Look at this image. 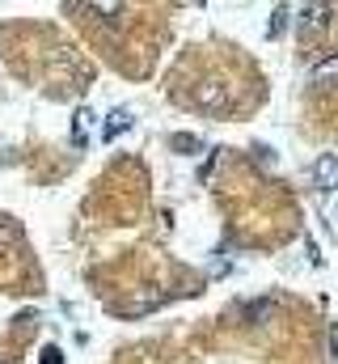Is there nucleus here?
Segmentation results:
<instances>
[{"label":"nucleus","mask_w":338,"mask_h":364,"mask_svg":"<svg viewBox=\"0 0 338 364\" xmlns=\"http://www.w3.org/2000/svg\"><path fill=\"white\" fill-rule=\"evenodd\" d=\"M127 127H131V110H110L102 136H106V140H119V132H127Z\"/></svg>","instance_id":"f03ea898"},{"label":"nucleus","mask_w":338,"mask_h":364,"mask_svg":"<svg viewBox=\"0 0 338 364\" xmlns=\"http://www.w3.org/2000/svg\"><path fill=\"white\" fill-rule=\"evenodd\" d=\"M338 77V55L334 60H322L317 68H313V85H326V81H334Z\"/></svg>","instance_id":"7ed1b4c3"},{"label":"nucleus","mask_w":338,"mask_h":364,"mask_svg":"<svg viewBox=\"0 0 338 364\" xmlns=\"http://www.w3.org/2000/svg\"><path fill=\"white\" fill-rule=\"evenodd\" d=\"M89 127H93V110H77V123H72V140H77V144H84Z\"/></svg>","instance_id":"20e7f679"},{"label":"nucleus","mask_w":338,"mask_h":364,"mask_svg":"<svg viewBox=\"0 0 338 364\" xmlns=\"http://www.w3.org/2000/svg\"><path fill=\"white\" fill-rule=\"evenodd\" d=\"M313 182H317L322 191H334L338 186V153H326V157L313 161Z\"/></svg>","instance_id":"f257e3e1"},{"label":"nucleus","mask_w":338,"mask_h":364,"mask_svg":"<svg viewBox=\"0 0 338 364\" xmlns=\"http://www.w3.org/2000/svg\"><path fill=\"white\" fill-rule=\"evenodd\" d=\"M38 364H60V352H55V348H47V352H43V360Z\"/></svg>","instance_id":"39448f33"},{"label":"nucleus","mask_w":338,"mask_h":364,"mask_svg":"<svg viewBox=\"0 0 338 364\" xmlns=\"http://www.w3.org/2000/svg\"><path fill=\"white\" fill-rule=\"evenodd\" d=\"M330 348H334V360H338V322L330 326Z\"/></svg>","instance_id":"423d86ee"}]
</instances>
